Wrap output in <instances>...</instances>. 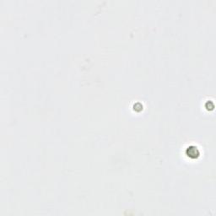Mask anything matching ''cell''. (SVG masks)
I'll use <instances>...</instances> for the list:
<instances>
[{
	"label": "cell",
	"mask_w": 216,
	"mask_h": 216,
	"mask_svg": "<svg viewBox=\"0 0 216 216\" xmlns=\"http://www.w3.org/2000/svg\"><path fill=\"white\" fill-rule=\"evenodd\" d=\"M187 153L188 156H190V157H198L199 154V152L198 150V149L195 147H188Z\"/></svg>",
	"instance_id": "obj_1"
}]
</instances>
